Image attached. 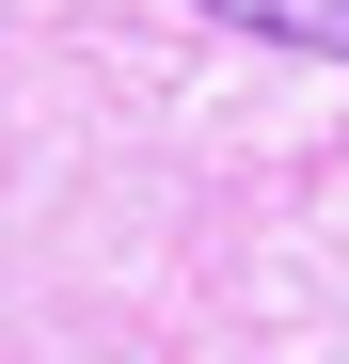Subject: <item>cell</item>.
Listing matches in <instances>:
<instances>
[{
	"label": "cell",
	"mask_w": 349,
	"mask_h": 364,
	"mask_svg": "<svg viewBox=\"0 0 349 364\" xmlns=\"http://www.w3.org/2000/svg\"><path fill=\"white\" fill-rule=\"evenodd\" d=\"M191 16H222V32H286V48H333V64H349V0H191Z\"/></svg>",
	"instance_id": "1"
}]
</instances>
